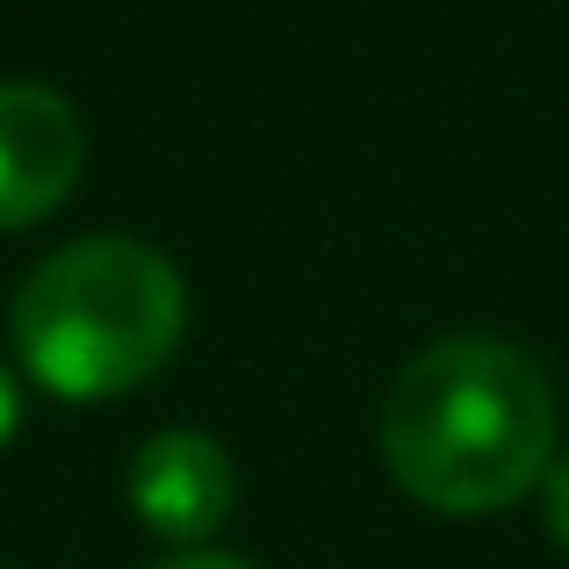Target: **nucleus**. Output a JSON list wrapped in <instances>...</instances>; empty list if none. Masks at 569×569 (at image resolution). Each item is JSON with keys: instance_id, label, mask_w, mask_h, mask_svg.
Here are the masks:
<instances>
[{"instance_id": "0eeeda50", "label": "nucleus", "mask_w": 569, "mask_h": 569, "mask_svg": "<svg viewBox=\"0 0 569 569\" xmlns=\"http://www.w3.org/2000/svg\"><path fill=\"white\" fill-rule=\"evenodd\" d=\"M14 418H22V397H14V376H8V368H0V447H8Z\"/></svg>"}, {"instance_id": "f03ea898", "label": "nucleus", "mask_w": 569, "mask_h": 569, "mask_svg": "<svg viewBox=\"0 0 569 569\" xmlns=\"http://www.w3.org/2000/svg\"><path fill=\"white\" fill-rule=\"evenodd\" d=\"M8 332L51 397H123L173 361L188 332V289L144 238H72L29 267Z\"/></svg>"}, {"instance_id": "f257e3e1", "label": "nucleus", "mask_w": 569, "mask_h": 569, "mask_svg": "<svg viewBox=\"0 0 569 569\" xmlns=\"http://www.w3.org/2000/svg\"><path fill=\"white\" fill-rule=\"evenodd\" d=\"M382 461L403 498L432 512H505L556 461V382L512 339H432L382 397Z\"/></svg>"}, {"instance_id": "39448f33", "label": "nucleus", "mask_w": 569, "mask_h": 569, "mask_svg": "<svg viewBox=\"0 0 569 569\" xmlns=\"http://www.w3.org/2000/svg\"><path fill=\"white\" fill-rule=\"evenodd\" d=\"M541 519L569 548V447H556V461H548V476H541Z\"/></svg>"}, {"instance_id": "7ed1b4c3", "label": "nucleus", "mask_w": 569, "mask_h": 569, "mask_svg": "<svg viewBox=\"0 0 569 569\" xmlns=\"http://www.w3.org/2000/svg\"><path fill=\"white\" fill-rule=\"evenodd\" d=\"M87 167V130L58 87L0 80V231L43 223Z\"/></svg>"}, {"instance_id": "20e7f679", "label": "nucleus", "mask_w": 569, "mask_h": 569, "mask_svg": "<svg viewBox=\"0 0 569 569\" xmlns=\"http://www.w3.org/2000/svg\"><path fill=\"white\" fill-rule=\"evenodd\" d=\"M238 505V476L231 455H223L209 432L173 426L152 432V440L130 455V512L173 548H202L209 533L231 519Z\"/></svg>"}, {"instance_id": "423d86ee", "label": "nucleus", "mask_w": 569, "mask_h": 569, "mask_svg": "<svg viewBox=\"0 0 569 569\" xmlns=\"http://www.w3.org/2000/svg\"><path fill=\"white\" fill-rule=\"evenodd\" d=\"M144 569H252V562L223 556V548H173V556H159V562H144Z\"/></svg>"}]
</instances>
